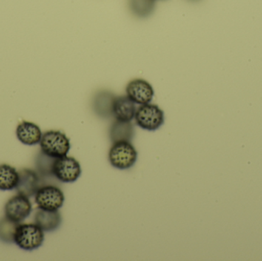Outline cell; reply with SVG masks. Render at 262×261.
Wrapping results in <instances>:
<instances>
[{"instance_id":"obj_1","label":"cell","mask_w":262,"mask_h":261,"mask_svg":"<svg viewBox=\"0 0 262 261\" xmlns=\"http://www.w3.org/2000/svg\"><path fill=\"white\" fill-rule=\"evenodd\" d=\"M44 239V231L36 224H19L15 229L14 243L24 251H32L41 247Z\"/></svg>"},{"instance_id":"obj_2","label":"cell","mask_w":262,"mask_h":261,"mask_svg":"<svg viewBox=\"0 0 262 261\" xmlns=\"http://www.w3.org/2000/svg\"><path fill=\"white\" fill-rule=\"evenodd\" d=\"M39 144L43 153L55 159L67 156L71 149L69 138L58 130H49L42 133Z\"/></svg>"},{"instance_id":"obj_3","label":"cell","mask_w":262,"mask_h":261,"mask_svg":"<svg viewBox=\"0 0 262 261\" xmlns=\"http://www.w3.org/2000/svg\"><path fill=\"white\" fill-rule=\"evenodd\" d=\"M137 156L135 147L127 141L113 143L108 153L111 165L121 170L131 168L137 162Z\"/></svg>"},{"instance_id":"obj_4","label":"cell","mask_w":262,"mask_h":261,"mask_svg":"<svg viewBox=\"0 0 262 261\" xmlns=\"http://www.w3.org/2000/svg\"><path fill=\"white\" fill-rule=\"evenodd\" d=\"M134 120L136 124L143 130L155 131L163 126L164 113L158 106L149 103L137 109Z\"/></svg>"},{"instance_id":"obj_5","label":"cell","mask_w":262,"mask_h":261,"mask_svg":"<svg viewBox=\"0 0 262 261\" xmlns=\"http://www.w3.org/2000/svg\"><path fill=\"white\" fill-rule=\"evenodd\" d=\"M53 177L64 183H72L81 175L79 162L71 156H63L54 159L52 167Z\"/></svg>"},{"instance_id":"obj_6","label":"cell","mask_w":262,"mask_h":261,"mask_svg":"<svg viewBox=\"0 0 262 261\" xmlns=\"http://www.w3.org/2000/svg\"><path fill=\"white\" fill-rule=\"evenodd\" d=\"M35 201L38 208L57 211L64 205V193L55 185H43L35 193Z\"/></svg>"},{"instance_id":"obj_7","label":"cell","mask_w":262,"mask_h":261,"mask_svg":"<svg viewBox=\"0 0 262 261\" xmlns=\"http://www.w3.org/2000/svg\"><path fill=\"white\" fill-rule=\"evenodd\" d=\"M32 204L29 198L21 195L11 198L5 205V216L9 220L21 223L32 212Z\"/></svg>"},{"instance_id":"obj_8","label":"cell","mask_w":262,"mask_h":261,"mask_svg":"<svg viewBox=\"0 0 262 261\" xmlns=\"http://www.w3.org/2000/svg\"><path fill=\"white\" fill-rule=\"evenodd\" d=\"M127 96L136 104L143 105L149 104L154 96L152 85L143 79H134L130 81L126 87Z\"/></svg>"},{"instance_id":"obj_9","label":"cell","mask_w":262,"mask_h":261,"mask_svg":"<svg viewBox=\"0 0 262 261\" xmlns=\"http://www.w3.org/2000/svg\"><path fill=\"white\" fill-rule=\"evenodd\" d=\"M19 179L15 190L17 193L28 198L35 196L40 187V176L37 172L25 168L18 171Z\"/></svg>"},{"instance_id":"obj_10","label":"cell","mask_w":262,"mask_h":261,"mask_svg":"<svg viewBox=\"0 0 262 261\" xmlns=\"http://www.w3.org/2000/svg\"><path fill=\"white\" fill-rule=\"evenodd\" d=\"M17 138L21 144L27 146H34L39 144L42 133L41 129L34 123L23 121L16 128Z\"/></svg>"},{"instance_id":"obj_11","label":"cell","mask_w":262,"mask_h":261,"mask_svg":"<svg viewBox=\"0 0 262 261\" xmlns=\"http://www.w3.org/2000/svg\"><path fill=\"white\" fill-rule=\"evenodd\" d=\"M35 223L42 229L43 231L53 232L61 225V214L58 210L47 211L38 208L35 215Z\"/></svg>"},{"instance_id":"obj_12","label":"cell","mask_w":262,"mask_h":261,"mask_svg":"<svg viewBox=\"0 0 262 261\" xmlns=\"http://www.w3.org/2000/svg\"><path fill=\"white\" fill-rule=\"evenodd\" d=\"M136 104L127 96L116 97L114 101L113 116L115 120L130 122L135 116Z\"/></svg>"},{"instance_id":"obj_13","label":"cell","mask_w":262,"mask_h":261,"mask_svg":"<svg viewBox=\"0 0 262 261\" xmlns=\"http://www.w3.org/2000/svg\"><path fill=\"white\" fill-rule=\"evenodd\" d=\"M116 97L107 90L99 91L93 101L94 110L101 118H109L113 116L114 101Z\"/></svg>"},{"instance_id":"obj_14","label":"cell","mask_w":262,"mask_h":261,"mask_svg":"<svg viewBox=\"0 0 262 261\" xmlns=\"http://www.w3.org/2000/svg\"><path fill=\"white\" fill-rule=\"evenodd\" d=\"M134 136V128L130 122L115 120L110 129L111 140L113 143L119 141L130 142Z\"/></svg>"},{"instance_id":"obj_15","label":"cell","mask_w":262,"mask_h":261,"mask_svg":"<svg viewBox=\"0 0 262 261\" xmlns=\"http://www.w3.org/2000/svg\"><path fill=\"white\" fill-rule=\"evenodd\" d=\"M19 174L14 167L7 164L0 165V190L11 191L15 189L18 183Z\"/></svg>"},{"instance_id":"obj_16","label":"cell","mask_w":262,"mask_h":261,"mask_svg":"<svg viewBox=\"0 0 262 261\" xmlns=\"http://www.w3.org/2000/svg\"><path fill=\"white\" fill-rule=\"evenodd\" d=\"M156 0H129V9L134 16L147 18L154 13Z\"/></svg>"},{"instance_id":"obj_17","label":"cell","mask_w":262,"mask_h":261,"mask_svg":"<svg viewBox=\"0 0 262 261\" xmlns=\"http://www.w3.org/2000/svg\"><path fill=\"white\" fill-rule=\"evenodd\" d=\"M19 224L9 220L6 216L0 219V241L4 243H14L15 229Z\"/></svg>"},{"instance_id":"obj_18","label":"cell","mask_w":262,"mask_h":261,"mask_svg":"<svg viewBox=\"0 0 262 261\" xmlns=\"http://www.w3.org/2000/svg\"><path fill=\"white\" fill-rule=\"evenodd\" d=\"M55 158L50 157L47 155L40 152L39 154L37 156L36 167L38 173L41 176L44 177H51L52 176V167Z\"/></svg>"},{"instance_id":"obj_19","label":"cell","mask_w":262,"mask_h":261,"mask_svg":"<svg viewBox=\"0 0 262 261\" xmlns=\"http://www.w3.org/2000/svg\"><path fill=\"white\" fill-rule=\"evenodd\" d=\"M189 1H190V2H199V1H200V0H189Z\"/></svg>"}]
</instances>
